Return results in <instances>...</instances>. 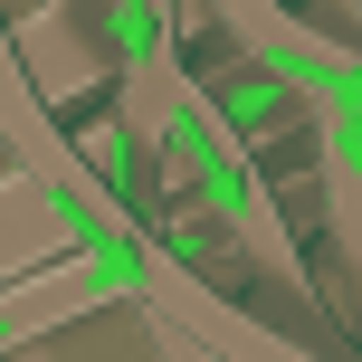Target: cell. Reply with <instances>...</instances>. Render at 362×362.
<instances>
[{
    "label": "cell",
    "instance_id": "cell-1",
    "mask_svg": "<svg viewBox=\"0 0 362 362\" xmlns=\"http://www.w3.org/2000/svg\"><path fill=\"white\" fill-rule=\"evenodd\" d=\"M153 153H163V191H200L238 229V248L257 257V276H276L296 305H325L315 267L296 257V229H286V210H276L267 172H257V144L219 115V95L200 86V76H181V86L163 95V144Z\"/></svg>",
    "mask_w": 362,
    "mask_h": 362
},
{
    "label": "cell",
    "instance_id": "cell-2",
    "mask_svg": "<svg viewBox=\"0 0 362 362\" xmlns=\"http://www.w3.org/2000/svg\"><path fill=\"white\" fill-rule=\"evenodd\" d=\"M200 86L219 95V115H229L248 144H276V134H305V95L286 86V76L267 67L257 48H229V67H210Z\"/></svg>",
    "mask_w": 362,
    "mask_h": 362
}]
</instances>
